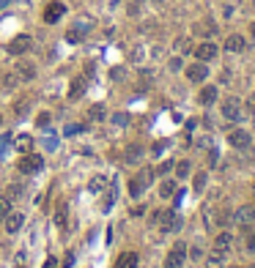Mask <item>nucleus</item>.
Listing matches in <instances>:
<instances>
[{"label":"nucleus","instance_id":"obj_1","mask_svg":"<svg viewBox=\"0 0 255 268\" xmlns=\"http://www.w3.org/2000/svg\"><path fill=\"white\" fill-rule=\"evenodd\" d=\"M42 167H44V159H42L38 153H33V151H30V153H22L19 162H17V170L22 172V175H33V172H38Z\"/></svg>","mask_w":255,"mask_h":268},{"label":"nucleus","instance_id":"obj_2","mask_svg":"<svg viewBox=\"0 0 255 268\" xmlns=\"http://www.w3.org/2000/svg\"><path fill=\"white\" fill-rule=\"evenodd\" d=\"M187 260V243L184 241H176L170 249V255L165 260V268H181V263Z\"/></svg>","mask_w":255,"mask_h":268},{"label":"nucleus","instance_id":"obj_3","mask_svg":"<svg viewBox=\"0 0 255 268\" xmlns=\"http://www.w3.org/2000/svg\"><path fill=\"white\" fill-rule=\"evenodd\" d=\"M181 230V216L176 214V211H167L162 225H159V233L162 235H170V233H179Z\"/></svg>","mask_w":255,"mask_h":268},{"label":"nucleus","instance_id":"obj_4","mask_svg":"<svg viewBox=\"0 0 255 268\" xmlns=\"http://www.w3.org/2000/svg\"><path fill=\"white\" fill-rule=\"evenodd\" d=\"M148 181H151V172H148V170H140L138 175L129 181V194H132V197H140L143 189L148 186Z\"/></svg>","mask_w":255,"mask_h":268},{"label":"nucleus","instance_id":"obj_5","mask_svg":"<svg viewBox=\"0 0 255 268\" xmlns=\"http://www.w3.org/2000/svg\"><path fill=\"white\" fill-rule=\"evenodd\" d=\"M30 47H33V38L22 33V36H14V38H11L9 52H11V55H25V52L30 50Z\"/></svg>","mask_w":255,"mask_h":268},{"label":"nucleus","instance_id":"obj_6","mask_svg":"<svg viewBox=\"0 0 255 268\" xmlns=\"http://www.w3.org/2000/svg\"><path fill=\"white\" fill-rule=\"evenodd\" d=\"M228 143H230V148H239V151H244V148H250L252 137H250L247 131L236 129V131H230V134H228Z\"/></svg>","mask_w":255,"mask_h":268},{"label":"nucleus","instance_id":"obj_7","mask_svg":"<svg viewBox=\"0 0 255 268\" xmlns=\"http://www.w3.org/2000/svg\"><path fill=\"white\" fill-rule=\"evenodd\" d=\"M222 115H225L228 121H239V118H242V101H239V99L222 101Z\"/></svg>","mask_w":255,"mask_h":268},{"label":"nucleus","instance_id":"obj_8","mask_svg":"<svg viewBox=\"0 0 255 268\" xmlns=\"http://www.w3.org/2000/svg\"><path fill=\"white\" fill-rule=\"evenodd\" d=\"M217 44H211V41H203V44H198L195 47V58L198 60H214L217 58Z\"/></svg>","mask_w":255,"mask_h":268},{"label":"nucleus","instance_id":"obj_9","mask_svg":"<svg viewBox=\"0 0 255 268\" xmlns=\"http://www.w3.org/2000/svg\"><path fill=\"white\" fill-rule=\"evenodd\" d=\"M236 225H242V227H252L255 225V208L252 206H242L236 211Z\"/></svg>","mask_w":255,"mask_h":268},{"label":"nucleus","instance_id":"obj_10","mask_svg":"<svg viewBox=\"0 0 255 268\" xmlns=\"http://www.w3.org/2000/svg\"><path fill=\"white\" fill-rule=\"evenodd\" d=\"M230 247H233V235L222 230V233L217 235V238H214V247H211V249H214V252H222V255H228Z\"/></svg>","mask_w":255,"mask_h":268},{"label":"nucleus","instance_id":"obj_11","mask_svg":"<svg viewBox=\"0 0 255 268\" xmlns=\"http://www.w3.org/2000/svg\"><path fill=\"white\" fill-rule=\"evenodd\" d=\"M63 14H66V6H63V3H50L44 9V22H50V25H52V22H58Z\"/></svg>","mask_w":255,"mask_h":268},{"label":"nucleus","instance_id":"obj_12","mask_svg":"<svg viewBox=\"0 0 255 268\" xmlns=\"http://www.w3.org/2000/svg\"><path fill=\"white\" fill-rule=\"evenodd\" d=\"M206 77H209V69L203 66V60H201V63H195V66H189V69H187V80H189V82H203Z\"/></svg>","mask_w":255,"mask_h":268},{"label":"nucleus","instance_id":"obj_13","mask_svg":"<svg viewBox=\"0 0 255 268\" xmlns=\"http://www.w3.org/2000/svg\"><path fill=\"white\" fill-rule=\"evenodd\" d=\"M244 47H247V41H244V36H239V33H233V36L225 38V50L228 52H242Z\"/></svg>","mask_w":255,"mask_h":268},{"label":"nucleus","instance_id":"obj_14","mask_svg":"<svg viewBox=\"0 0 255 268\" xmlns=\"http://www.w3.org/2000/svg\"><path fill=\"white\" fill-rule=\"evenodd\" d=\"M3 222H6V230H9V233H17L19 227H22V222H25V216H22V214H14V211H9V216H6Z\"/></svg>","mask_w":255,"mask_h":268},{"label":"nucleus","instance_id":"obj_15","mask_svg":"<svg viewBox=\"0 0 255 268\" xmlns=\"http://www.w3.org/2000/svg\"><path fill=\"white\" fill-rule=\"evenodd\" d=\"M115 268H138V255H134V252H124V255H118Z\"/></svg>","mask_w":255,"mask_h":268},{"label":"nucleus","instance_id":"obj_16","mask_svg":"<svg viewBox=\"0 0 255 268\" xmlns=\"http://www.w3.org/2000/svg\"><path fill=\"white\" fill-rule=\"evenodd\" d=\"M14 148L19 151V156L22 153H30V151H33V137H30V134H22V137L14 140Z\"/></svg>","mask_w":255,"mask_h":268},{"label":"nucleus","instance_id":"obj_17","mask_svg":"<svg viewBox=\"0 0 255 268\" xmlns=\"http://www.w3.org/2000/svg\"><path fill=\"white\" fill-rule=\"evenodd\" d=\"M17 77H22V80H33L36 66H33V63H28V60H19L17 63Z\"/></svg>","mask_w":255,"mask_h":268},{"label":"nucleus","instance_id":"obj_18","mask_svg":"<svg viewBox=\"0 0 255 268\" xmlns=\"http://www.w3.org/2000/svg\"><path fill=\"white\" fill-rule=\"evenodd\" d=\"M225 257H228V255H222V252H214V249H211V255L206 257V268H220L222 263H225Z\"/></svg>","mask_w":255,"mask_h":268},{"label":"nucleus","instance_id":"obj_19","mask_svg":"<svg viewBox=\"0 0 255 268\" xmlns=\"http://www.w3.org/2000/svg\"><path fill=\"white\" fill-rule=\"evenodd\" d=\"M214 101H217V88L209 85V88L201 91V104H214Z\"/></svg>","mask_w":255,"mask_h":268},{"label":"nucleus","instance_id":"obj_20","mask_svg":"<svg viewBox=\"0 0 255 268\" xmlns=\"http://www.w3.org/2000/svg\"><path fill=\"white\" fill-rule=\"evenodd\" d=\"M102 189H107V178L105 175H93L88 181V192H102Z\"/></svg>","mask_w":255,"mask_h":268},{"label":"nucleus","instance_id":"obj_21","mask_svg":"<svg viewBox=\"0 0 255 268\" xmlns=\"http://www.w3.org/2000/svg\"><path fill=\"white\" fill-rule=\"evenodd\" d=\"M176 192H179V189H176V181H170V178L162 181V186H159V194H162V197H173Z\"/></svg>","mask_w":255,"mask_h":268},{"label":"nucleus","instance_id":"obj_22","mask_svg":"<svg viewBox=\"0 0 255 268\" xmlns=\"http://www.w3.org/2000/svg\"><path fill=\"white\" fill-rule=\"evenodd\" d=\"M83 93H85V80H74L69 88V99H80Z\"/></svg>","mask_w":255,"mask_h":268},{"label":"nucleus","instance_id":"obj_23","mask_svg":"<svg viewBox=\"0 0 255 268\" xmlns=\"http://www.w3.org/2000/svg\"><path fill=\"white\" fill-rule=\"evenodd\" d=\"M83 36H85V25H77V28H71L69 33H66V38L71 44H77V41H83Z\"/></svg>","mask_w":255,"mask_h":268},{"label":"nucleus","instance_id":"obj_24","mask_svg":"<svg viewBox=\"0 0 255 268\" xmlns=\"http://www.w3.org/2000/svg\"><path fill=\"white\" fill-rule=\"evenodd\" d=\"M105 115H107V109L102 107V104H93V107H91V113H88V118H91V121H102Z\"/></svg>","mask_w":255,"mask_h":268},{"label":"nucleus","instance_id":"obj_25","mask_svg":"<svg viewBox=\"0 0 255 268\" xmlns=\"http://www.w3.org/2000/svg\"><path fill=\"white\" fill-rule=\"evenodd\" d=\"M9 211H11V197H0V222L9 216Z\"/></svg>","mask_w":255,"mask_h":268},{"label":"nucleus","instance_id":"obj_26","mask_svg":"<svg viewBox=\"0 0 255 268\" xmlns=\"http://www.w3.org/2000/svg\"><path fill=\"white\" fill-rule=\"evenodd\" d=\"M195 33H203V36H211L214 33V22H201V25H195Z\"/></svg>","mask_w":255,"mask_h":268},{"label":"nucleus","instance_id":"obj_27","mask_svg":"<svg viewBox=\"0 0 255 268\" xmlns=\"http://www.w3.org/2000/svg\"><path fill=\"white\" fill-rule=\"evenodd\" d=\"M189 170H192V167H189V162H179V164H176V175H179V178H187Z\"/></svg>","mask_w":255,"mask_h":268},{"label":"nucleus","instance_id":"obj_28","mask_svg":"<svg viewBox=\"0 0 255 268\" xmlns=\"http://www.w3.org/2000/svg\"><path fill=\"white\" fill-rule=\"evenodd\" d=\"M192 186H195V192H203V186H206V172H198L195 181H192Z\"/></svg>","mask_w":255,"mask_h":268},{"label":"nucleus","instance_id":"obj_29","mask_svg":"<svg viewBox=\"0 0 255 268\" xmlns=\"http://www.w3.org/2000/svg\"><path fill=\"white\" fill-rule=\"evenodd\" d=\"M126 159H129V162H138V159H140V145H129V151H126Z\"/></svg>","mask_w":255,"mask_h":268},{"label":"nucleus","instance_id":"obj_30","mask_svg":"<svg viewBox=\"0 0 255 268\" xmlns=\"http://www.w3.org/2000/svg\"><path fill=\"white\" fill-rule=\"evenodd\" d=\"M66 214H69V211H66V206H58V216H55V222H58L61 227L66 225Z\"/></svg>","mask_w":255,"mask_h":268},{"label":"nucleus","instance_id":"obj_31","mask_svg":"<svg viewBox=\"0 0 255 268\" xmlns=\"http://www.w3.org/2000/svg\"><path fill=\"white\" fill-rule=\"evenodd\" d=\"M0 82H3V91H11L14 85H17V82H14V77H11V74H6V77H3V80H0Z\"/></svg>","mask_w":255,"mask_h":268},{"label":"nucleus","instance_id":"obj_32","mask_svg":"<svg viewBox=\"0 0 255 268\" xmlns=\"http://www.w3.org/2000/svg\"><path fill=\"white\" fill-rule=\"evenodd\" d=\"M113 203H115V192H113V189H107V197H105V208H110V206H113Z\"/></svg>","mask_w":255,"mask_h":268},{"label":"nucleus","instance_id":"obj_33","mask_svg":"<svg viewBox=\"0 0 255 268\" xmlns=\"http://www.w3.org/2000/svg\"><path fill=\"white\" fill-rule=\"evenodd\" d=\"M176 50H179V52H187V50H189V38H179Z\"/></svg>","mask_w":255,"mask_h":268},{"label":"nucleus","instance_id":"obj_34","mask_svg":"<svg viewBox=\"0 0 255 268\" xmlns=\"http://www.w3.org/2000/svg\"><path fill=\"white\" fill-rule=\"evenodd\" d=\"M9 143H11V137L3 134V137H0V151H9Z\"/></svg>","mask_w":255,"mask_h":268},{"label":"nucleus","instance_id":"obj_35","mask_svg":"<svg viewBox=\"0 0 255 268\" xmlns=\"http://www.w3.org/2000/svg\"><path fill=\"white\" fill-rule=\"evenodd\" d=\"M36 123H38V126H42V129H44V126L50 123V115H47V113H42V115L36 118Z\"/></svg>","mask_w":255,"mask_h":268},{"label":"nucleus","instance_id":"obj_36","mask_svg":"<svg viewBox=\"0 0 255 268\" xmlns=\"http://www.w3.org/2000/svg\"><path fill=\"white\" fill-rule=\"evenodd\" d=\"M192 260L198 263V260H203V249L201 247H192Z\"/></svg>","mask_w":255,"mask_h":268},{"label":"nucleus","instance_id":"obj_37","mask_svg":"<svg viewBox=\"0 0 255 268\" xmlns=\"http://www.w3.org/2000/svg\"><path fill=\"white\" fill-rule=\"evenodd\" d=\"M113 121H115L118 126H124V123H129V115H124V113H121V115H115Z\"/></svg>","mask_w":255,"mask_h":268},{"label":"nucleus","instance_id":"obj_38","mask_svg":"<svg viewBox=\"0 0 255 268\" xmlns=\"http://www.w3.org/2000/svg\"><path fill=\"white\" fill-rule=\"evenodd\" d=\"M170 69H173V72H179V69H181V58H173L170 60Z\"/></svg>","mask_w":255,"mask_h":268},{"label":"nucleus","instance_id":"obj_39","mask_svg":"<svg viewBox=\"0 0 255 268\" xmlns=\"http://www.w3.org/2000/svg\"><path fill=\"white\" fill-rule=\"evenodd\" d=\"M44 268H58V260H55V257H50V260L44 263Z\"/></svg>","mask_w":255,"mask_h":268},{"label":"nucleus","instance_id":"obj_40","mask_svg":"<svg viewBox=\"0 0 255 268\" xmlns=\"http://www.w3.org/2000/svg\"><path fill=\"white\" fill-rule=\"evenodd\" d=\"M124 77V69H113V80H121Z\"/></svg>","mask_w":255,"mask_h":268},{"label":"nucleus","instance_id":"obj_41","mask_svg":"<svg viewBox=\"0 0 255 268\" xmlns=\"http://www.w3.org/2000/svg\"><path fill=\"white\" fill-rule=\"evenodd\" d=\"M247 107H250V113H252V118H255V96H252L250 101H247Z\"/></svg>","mask_w":255,"mask_h":268},{"label":"nucleus","instance_id":"obj_42","mask_svg":"<svg viewBox=\"0 0 255 268\" xmlns=\"http://www.w3.org/2000/svg\"><path fill=\"white\" fill-rule=\"evenodd\" d=\"M250 30H252V36H255V25H252V28H250Z\"/></svg>","mask_w":255,"mask_h":268},{"label":"nucleus","instance_id":"obj_43","mask_svg":"<svg viewBox=\"0 0 255 268\" xmlns=\"http://www.w3.org/2000/svg\"><path fill=\"white\" fill-rule=\"evenodd\" d=\"M252 192H255V184H252Z\"/></svg>","mask_w":255,"mask_h":268}]
</instances>
